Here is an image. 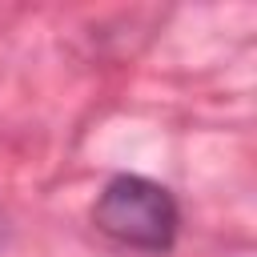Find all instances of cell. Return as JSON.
<instances>
[{"mask_svg":"<svg viewBox=\"0 0 257 257\" xmlns=\"http://www.w3.org/2000/svg\"><path fill=\"white\" fill-rule=\"evenodd\" d=\"M92 225L124 249L169 253L181 229V209L165 185L141 173H116L92 205Z\"/></svg>","mask_w":257,"mask_h":257,"instance_id":"6da1fadb","label":"cell"}]
</instances>
